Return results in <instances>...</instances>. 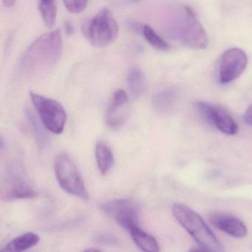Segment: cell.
<instances>
[{"mask_svg":"<svg viewBox=\"0 0 252 252\" xmlns=\"http://www.w3.org/2000/svg\"><path fill=\"white\" fill-rule=\"evenodd\" d=\"M63 36L60 30L39 36L28 48L21 60V70L28 77H39L51 71L63 52Z\"/></svg>","mask_w":252,"mask_h":252,"instance_id":"6da1fadb","label":"cell"},{"mask_svg":"<svg viewBox=\"0 0 252 252\" xmlns=\"http://www.w3.org/2000/svg\"><path fill=\"white\" fill-rule=\"evenodd\" d=\"M174 218L203 249L209 252H225L222 243L203 218L191 208L181 203L172 207Z\"/></svg>","mask_w":252,"mask_h":252,"instance_id":"7a4b0ae2","label":"cell"},{"mask_svg":"<svg viewBox=\"0 0 252 252\" xmlns=\"http://www.w3.org/2000/svg\"><path fill=\"white\" fill-rule=\"evenodd\" d=\"M169 31L175 39L193 49H205L209 39L197 15L189 7L184 6L175 14Z\"/></svg>","mask_w":252,"mask_h":252,"instance_id":"3957f363","label":"cell"},{"mask_svg":"<svg viewBox=\"0 0 252 252\" xmlns=\"http://www.w3.org/2000/svg\"><path fill=\"white\" fill-rule=\"evenodd\" d=\"M83 32L91 45L104 48L117 39L119 26L111 11L105 8L84 25Z\"/></svg>","mask_w":252,"mask_h":252,"instance_id":"277c9868","label":"cell"},{"mask_svg":"<svg viewBox=\"0 0 252 252\" xmlns=\"http://www.w3.org/2000/svg\"><path fill=\"white\" fill-rule=\"evenodd\" d=\"M57 181L64 191L82 200L89 199L88 190L75 163L66 153L58 155L54 162Z\"/></svg>","mask_w":252,"mask_h":252,"instance_id":"5b68a950","label":"cell"},{"mask_svg":"<svg viewBox=\"0 0 252 252\" xmlns=\"http://www.w3.org/2000/svg\"><path fill=\"white\" fill-rule=\"evenodd\" d=\"M30 96L43 126L53 133L61 134L67 122V113L63 106L56 100L36 93L31 92Z\"/></svg>","mask_w":252,"mask_h":252,"instance_id":"8992f818","label":"cell"},{"mask_svg":"<svg viewBox=\"0 0 252 252\" xmlns=\"http://www.w3.org/2000/svg\"><path fill=\"white\" fill-rule=\"evenodd\" d=\"M101 210L128 231L138 226V206L129 199H116L100 206Z\"/></svg>","mask_w":252,"mask_h":252,"instance_id":"52a82bcc","label":"cell"},{"mask_svg":"<svg viewBox=\"0 0 252 252\" xmlns=\"http://www.w3.org/2000/svg\"><path fill=\"white\" fill-rule=\"evenodd\" d=\"M246 53L240 48H231L223 53L219 66V79L222 84L229 83L241 76L247 66Z\"/></svg>","mask_w":252,"mask_h":252,"instance_id":"ba28073f","label":"cell"},{"mask_svg":"<svg viewBox=\"0 0 252 252\" xmlns=\"http://www.w3.org/2000/svg\"><path fill=\"white\" fill-rule=\"evenodd\" d=\"M197 107L206 120L222 133L234 135L238 132L237 123L224 107L205 102H197Z\"/></svg>","mask_w":252,"mask_h":252,"instance_id":"9c48e42d","label":"cell"},{"mask_svg":"<svg viewBox=\"0 0 252 252\" xmlns=\"http://www.w3.org/2000/svg\"><path fill=\"white\" fill-rule=\"evenodd\" d=\"M20 172L17 173V168H11L10 178L6 185L2 189L1 197L5 201L33 199L37 196L36 191L23 179Z\"/></svg>","mask_w":252,"mask_h":252,"instance_id":"30bf717a","label":"cell"},{"mask_svg":"<svg viewBox=\"0 0 252 252\" xmlns=\"http://www.w3.org/2000/svg\"><path fill=\"white\" fill-rule=\"evenodd\" d=\"M128 116V95L123 90L113 94L105 113V123L111 129H119L125 125Z\"/></svg>","mask_w":252,"mask_h":252,"instance_id":"8fae6325","label":"cell"},{"mask_svg":"<svg viewBox=\"0 0 252 252\" xmlns=\"http://www.w3.org/2000/svg\"><path fill=\"white\" fill-rule=\"evenodd\" d=\"M209 220L215 228L234 238H243L247 234L246 225L237 217L227 214H214Z\"/></svg>","mask_w":252,"mask_h":252,"instance_id":"7c38bea8","label":"cell"},{"mask_svg":"<svg viewBox=\"0 0 252 252\" xmlns=\"http://www.w3.org/2000/svg\"><path fill=\"white\" fill-rule=\"evenodd\" d=\"M97 166L101 175H106L113 167L114 156L110 146L104 141H98L95 145Z\"/></svg>","mask_w":252,"mask_h":252,"instance_id":"4fadbf2b","label":"cell"},{"mask_svg":"<svg viewBox=\"0 0 252 252\" xmlns=\"http://www.w3.org/2000/svg\"><path fill=\"white\" fill-rule=\"evenodd\" d=\"M178 98V93L174 89H166L159 91L153 95L152 98L153 106L156 111L166 113L170 111Z\"/></svg>","mask_w":252,"mask_h":252,"instance_id":"5bb4252c","label":"cell"},{"mask_svg":"<svg viewBox=\"0 0 252 252\" xmlns=\"http://www.w3.org/2000/svg\"><path fill=\"white\" fill-rule=\"evenodd\" d=\"M132 240L144 252H160L158 243L155 237L141 230L139 226L129 231Z\"/></svg>","mask_w":252,"mask_h":252,"instance_id":"9a60e30c","label":"cell"},{"mask_svg":"<svg viewBox=\"0 0 252 252\" xmlns=\"http://www.w3.org/2000/svg\"><path fill=\"white\" fill-rule=\"evenodd\" d=\"M128 88L135 98H139L144 95L147 88L146 77L138 67H132L127 75Z\"/></svg>","mask_w":252,"mask_h":252,"instance_id":"2e32d148","label":"cell"},{"mask_svg":"<svg viewBox=\"0 0 252 252\" xmlns=\"http://www.w3.org/2000/svg\"><path fill=\"white\" fill-rule=\"evenodd\" d=\"M38 8L46 27L52 29L57 20V2L56 1H40Z\"/></svg>","mask_w":252,"mask_h":252,"instance_id":"e0dca14e","label":"cell"},{"mask_svg":"<svg viewBox=\"0 0 252 252\" xmlns=\"http://www.w3.org/2000/svg\"><path fill=\"white\" fill-rule=\"evenodd\" d=\"M26 118L29 123L32 126V132L35 136L36 144L39 149H45L48 143V137L47 136L41 124L38 121L37 118L35 117L33 113L30 110H26Z\"/></svg>","mask_w":252,"mask_h":252,"instance_id":"ac0fdd59","label":"cell"},{"mask_svg":"<svg viewBox=\"0 0 252 252\" xmlns=\"http://www.w3.org/2000/svg\"><path fill=\"white\" fill-rule=\"evenodd\" d=\"M39 240L40 238L36 233L28 232L18 236L11 241L20 252H23L34 247L38 244Z\"/></svg>","mask_w":252,"mask_h":252,"instance_id":"d6986e66","label":"cell"},{"mask_svg":"<svg viewBox=\"0 0 252 252\" xmlns=\"http://www.w3.org/2000/svg\"><path fill=\"white\" fill-rule=\"evenodd\" d=\"M142 33L146 40L153 48H156V49L159 50V51H166L169 50V44L164 39H162L150 26H144Z\"/></svg>","mask_w":252,"mask_h":252,"instance_id":"ffe728a7","label":"cell"},{"mask_svg":"<svg viewBox=\"0 0 252 252\" xmlns=\"http://www.w3.org/2000/svg\"><path fill=\"white\" fill-rule=\"evenodd\" d=\"M88 1H64V5L69 12L79 14L86 8Z\"/></svg>","mask_w":252,"mask_h":252,"instance_id":"44dd1931","label":"cell"},{"mask_svg":"<svg viewBox=\"0 0 252 252\" xmlns=\"http://www.w3.org/2000/svg\"><path fill=\"white\" fill-rule=\"evenodd\" d=\"M96 241L101 244L105 245H114L116 243V239L113 236L108 235V234H101L96 237Z\"/></svg>","mask_w":252,"mask_h":252,"instance_id":"7402d4cb","label":"cell"},{"mask_svg":"<svg viewBox=\"0 0 252 252\" xmlns=\"http://www.w3.org/2000/svg\"><path fill=\"white\" fill-rule=\"evenodd\" d=\"M127 26L128 28H129L131 31H133V32H137V33H140V32H141V33H142L144 26H141L139 23L130 20V21L128 22Z\"/></svg>","mask_w":252,"mask_h":252,"instance_id":"603a6c76","label":"cell"},{"mask_svg":"<svg viewBox=\"0 0 252 252\" xmlns=\"http://www.w3.org/2000/svg\"><path fill=\"white\" fill-rule=\"evenodd\" d=\"M1 252H20V251L16 247L15 245L13 243L12 241L8 243L3 249H2Z\"/></svg>","mask_w":252,"mask_h":252,"instance_id":"cb8c5ba5","label":"cell"},{"mask_svg":"<svg viewBox=\"0 0 252 252\" xmlns=\"http://www.w3.org/2000/svg\"><path fill=\"white\" fill-rule=\"evenodd\" d=\"M244 120L246 123L252 126V104L246 110L244 115Z\"/></svg>","mask_w":252,"mask_h":252,"instance_id":"d4e9b609","label":"cell"},{"mask_svg":"<svg viewBox=\"0 0 252 252\" xmlns=\"http://www.w3.org/2000/svg\"><path fill=\"white\" fill-rule=\"evenodd\" d=\"M65 30L67 34H73V32H74V29H73V25H72L71 23H68V22H67V23H66Z\"/></svg>","mask_w":252,"mask_h":252,"instance_id":"484cf974","label":"cell"},{"mask_svg":"<svg viewBox=\"0 0 252 252\" xmlns=\"http://www.w3.org/2000/svg\"><path fill=\"white\" fill-rule=\"evenodd\" d=\"M15 3L16 2L14 0H4L3 1L4 6L7 7V8H11V7L14 6Z\"/></svg>","mask_w":252,"mask_h":252,"instance_id":"4316f807","label":"cell"},{"mask_svg":"<svg viewBox=\"0 0 252 252\" xmlns=\"http://www.w3.org/2000/svg\"><path fill=\"white\" fill-rule=\"evenodd\" d=\"M189 252H209L206 249L203 248H193L191 250L189 251Z\"/></svg>","mask_w":252,"mask_h":252,"instance_id":"83f0119b","label":"cell"},{"mask_svg":"<svg viewBox=\"0 0 252 252\" xmlns=\"http://www.w3.org/2000/svg\"><path fill=\"white\" fill-rule=\"evenodd\" d=\"M82 252H102L101 250L98 249H89L87 250L84 251Z\"/></svg>","mask_w":252,"mask_h":252,"instance_id":"f1b7e54d","label":"cell"}]
</instances>
